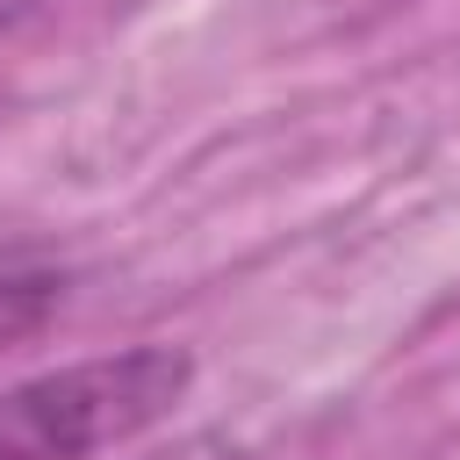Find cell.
Here are the masks:
<instances>
[{
    "mask_svg": "<svg viewBox=\"0 0 460 460\" xmlns=\"http://www.w3.org/2000/svg\"><path fill=\"white\" fill-rule=\"evenodd\" d=\"M194 381V359L172 345H137L36 374L0 395V460H93L151 431Z\"/></svg>",
    "mask_w": 460,
    "mask_h": 460,
    "instance_id": "cell-1",
    "label": "cell"
},
{
    "mask_svg": "<svg viewBox=\"0 0 460 460\" xmlns=\"http://www.w3.org/2000/svg\"><path fill=\"white\" fill-rule=\"evenodd\" d=\"M65 295H72V273L50 252H22V244L0 252V352L22 345V338H36L65 309Z\"/></svg>",
    "mask_w": 460,
    "mask_h": 460,
    "instance_id": "cell-2",
    "label": "cell"
},
{
    "mask_svg": "<svg viewBox=\"0 0 460 460\" xmlns=\"http://www.w3.org/2000/svg\"><path fill=\"white\" fill-rule=\"evenodd\" d=\"M151 460H237V446H230L223 431H194V438H180V446H165V453H151Z\"/></svg>",
    "mask_w": 460,
    "mask_h": 460,
    "instance_id": "cell-3",
    "label": "cell"
},
{
    "mask_svg": "<svg viewBox=\"0 0 460 460\" xmlns=\"http://www.w3.org/2000/svg\"><path fill=\"white\" fill-rule=\"evenodd\" d=\"M36 7H43V0H0V36H7V29H14V22H29V14H36Z\"/></svg>",
    "mask_w": 460,
    "mask_h": 460,
    "instance_id": "cell-4",
    "label": "cell"
}]
</instances>
